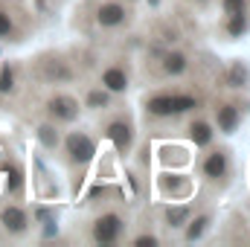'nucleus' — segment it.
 <instances>
[{
	"mask_svg": "<svg viewBox=\"0 0 250 247\" xmlns=\"http://www.w3.org/2000/svg\"><path fill=\"white\" fill-rule=\"evenodd\" d=\"M99 131H102V137L111 140V145L117 148L120 157H128V154H131L134 140H137V128H134V120H131L128 111H114V114H108V117L99 123Z\"/></svg>",
	"mask_w": 250,
	"mask_h": 247,
	"instance_id": "1",
	"label": "nucleus"
},
{
	"mask_svg": "<svg viewBox=\"0 0 250 247\" xmlns=\"http://www.w3.org/2000/svg\"><path fill=\"white\" fill-rule=\"evenodd\" d=\"M59 151L64 154V163H67L70 169H84V166L96 157V140H93V134L76 128V131H67L62 137Z\"/></svg>",
	"mask_w": 250,
	"mask_h": 247,
	"instance_id": "2",
	"label": "nucleus"
},
{
	"mask_svg": "<svg viewBox=\"0 0 250 247\" xmlns=\"http://www.w3.org/2000/svg\"><path fill=\"white\" fill-rule=\"evenodd\" d=\"M125 230H128V221L123 212L105 209L90 221V242L93 245H117V242H123Z\"/></svg>",
	"mask_w": 250,
	"mask_h": 247,
	"instance_id": "3",
	"label": "nucleus"
},
{
	"mask_svg": "<svg viewBox=\"0 0 250 247\" xmlns=\"http://www.w3.org/2000/svg\"><path fill=\"white\" fill-rule=\"evenodd\" d=\"M35 76L44 84H70V82H76V67L62 53H44L35 62Z\"/></svg>",
	"mask_w": 250,
	"mask_h": 247,
	"instance_id": "4",
	"label": "nucleus"
},
{
	"mask_svg": "<svg viewBox=\"0 0 250 247\" xmlns=\"http://www.w3.org/2000/svg\"><path fill=\"white\" fill-rule=\"evenodd\" d=\"M198 169H201V178L207 181V184L212 186H224L230 181V175H233V160H230V151L227 148H209L207 145V151H204V157H201V163H198Z\"/></svg>",
	"mask_w": 250,
	"mask_h": 247,
	"instance_id": "5",
	"label": "nucleus"
},
{
	"mask_svg": "<svg viewBox=\"0 0 250 247\" xmlns=\"http://www.w3.org/2000/svg\"><path fill=\"white\" fill-rule=\"evenodd\" d=\"M93 21L99 29H123L134 21L131 3L123 0H96L93 3Z\"/></svg>",
	"mask_w": 250,
	"mask_h": 247,
	"instance_id": "6",
	"label": "nucleus"
},
{
	"mask_svg": "<svg viewBox=\"0 0 250 247\" xmlns=\"http://www.w3.org/2000/svg\"><path fill=\"white\" fill-rule=\"evenodd\" d=\"M44 114H47L50 123L70 125V123L79 120V114H82V102H79L73 93H67V90H56V93L47 96V102H44Z\"/></svg>",
	"mask_w": 250,
	"mask_h": 247,
	"instance_id": "7",
	"label": "nucleus"
},
{
	"mask_svg": "<svg viewBox=\"0 0 250 247\" xmlns=\"http://www.w3.org/2000/svg\"><path fill=\"white\" fill-rule=\"evenodd\" d=\"M26 12L18 0H0V41H21L26 32Z\"/></svg>",
	"mask_w": 250,
	"mask_h": 247,
	"instance_id": "8",
	"label": "nucleus"
},
{
	"mask_svg": "<svg viewBox=\"0 0 250 247\" xmlns=\"http://www.w3.org/2000/svg\"><path fill=\"white\" fill-rule=\"evenodd\" d=\"M0 230L12 239H23L29 230H32V218L26 212V206L15 204V201H6L0 206Z\"/></svg>",
	"mask_w": 250,
	"mask_h": 247,
	"instance_id": "9",
	"label": "nucleus"
},
{
	"mask_svg": "<svg viewBox=\"0 0 250 247\" xmlns=\"http://www.w3.org/2000/svg\"><path fill=\"white\" fill-rule=\"evenodd\" d=\"M242 105L236 102V99H215V105H212V125H215V131H221V134H236L239 131V125H242Z\"/></svg>",
	"mask_w": 250,
	"mask_h": 247,
	"instance_id": "10",
	"label": "nucleus"
},
{
	"mask_svg": "<svg viewBox=\"0 0 250 247\" xmlns=\"http://www.w3.org/2000/svg\"><path fill=\"white\" fill-rule=\"evenodd\" d=\"M143 114L151 123H166L175 120V93L172 90H157L143 99Z\"/></svg>",
	"mask_w": 250,
	"mask_h": 247,
	"instance_id": "11",
	"label": "nucleus"
},
{
	"mask_svg": "<svg viewBox=\"0 0 250 247\" xmlns=\"http://www.w3.org/2000/svg\"><path fill=\"white\" fill-rule=\"evenodd\" d=\"M96 84L99 87H105L108 93H114V96H125L128 93V87H131V76H128V70H125V64H105L102 70H99V76H96Z\"/></svg>",
	"mask_w": 250,
	"mask_h": 247,
	"instance_id": "12",
	"label": "nucleus"
},
{
	"mask_svg": "<svg viewBox=\"0 0 250 247\" xmlns=\"http://www.w3.org/2000/svg\"><path fill=\"white\" fill-rule=\"evenodd\" d=\"M157 189H160V195L163 198H169V201H187L189 195H192V178L189 175H160V181H157Z\"/></svg>",
	"mask_w": 250,
	"mask_h": 247,
	"instance_id": "13",
	"label": "nucleus"
},
{
	"mask_svg": "<svg viewBox=\"0 0 250 247\" xmlns=\"http://www.w3.org/2000/svg\"><path fill=\"white\" fill-rule=\"evenodd\" d=\"M187 137L195 148H207V145H212V140H215V125L209 123L207 117H198V111H195V117H192L189 125H187Z\"/></svg>",
	"mask_w": 250,
	"mask_h": 247,
	"instance_id": "14",
	"label": "nucleus"
},
{
	"mask_svg": "<svg viewBox=\"0 0 250 247\" xmlns=\"http://www.w3.org/2000/svg\"><path fill=\"white\" fill-rule=\"evenodd\" d=\"M189 70V56L184 50H166L160 56V76L163 79H178Z\"/></svg>",
	"mask_w": 250,
	"mask_h": 247,
	"instance_id": "15",
	"label": "nucleus"
},
{
	"mask_svg": "<svg viewBox=\"0 0 250 247\" xmlns=\"http://www.w3.org/2000/svg\"><path fill=\"white\" fill-rule=\"evenodd\" d=\"M212 227V209L204 212H192L189 221L184 224V242H201L207 236V230Z\"/></svg>",
	"mask_w": 250,
	"mask_h": 247,
	"instance_id": "16",
	"label": "nucleus"
},
{
	"mask_svg": "<svg viewBox=\"0 0 250 247\" xmlns=\"http://www.w3.org/2000/svg\"><path fill=\"white\" fill-rule=\"evenodd\" d=\"M114 93H108L105 87H99V84H93V87H87L84 90V99H82V108H87V111H96V114H105V111H111L114 108Z\"/></svg>",
	"mask_w": 250,
	"mask_h": 247,
	"instance_id": "17",
	"label": "nucleus"
},
{
	"mask_svg": "<svg viewBox=\"0 0 250 247\" xmlns=\"http://www.w3.org/2000/svg\"><path fill=\"white\" fill-rule=\"evenodd\" d=\"M23 189H26V169L21 160L12 157L6 166V192H9V198H21Z\"/></svg>",
	"mask_w": 250,
	"mask_h": 247,
	"instance_id": "18",
	"label": "nucleus"
},
{
	"mask_svg": "<svg viewBox=\"0 0 250 247\" xmlns=\"http://www.w3.org/2000/svg\"><path fill=\"white\" fill-rule=\"evenodd\" d=\"M195 212V206L192 204H169L166 209H163V224L169 227V230H184V224L189 221V215Z\"/></svg>",
	"mask_w": 250,
	"mask_h": 247,
	"instance_id": "19",
	"label": "nucleus"
},
{
	"mask_svg": "<svg viewBox=\"0 0 250 247\" xmlns=\"http://www.w3.org/2000/svg\"><path fill=\"white\" fill-rule=\"evenodd\" d=\"M250 29V15H224L221 21V32L227 41H239L242 35H248Z\"/></svg>",
	"mask_w": 250,
	"mask_h": 247,
	"instance_id": "20",
	"label": "nucleus"
},
{
	"mask_svg": "<svg viewBox=\"0 0 250 247\" xmlns=\"http://www.w3.org/2000/svg\"><path fill=\"white\" fill-rule=\"evenodd\" d=\"M35 137H38V143L47 148V151H59V145H62V125H56V123H41L38 128H35Z\"/></svg>",
	"mask_w": 250,
	"mask_h": 247,
	"instance_id": "21",
	"label": "nucleus"
},
{
	"mask_svg": "<svg viewBox=\"0 0 250 247\" xmlns=\"http://www.w3.org/2000/svg\"><path fill=\"white\" fill-rule=\"evenodd\" d=\"M172 93H175V120L178 117H189V114H195L201 108L198 93H192V90H172Z\"/></svg>",
	"mask_w": 250,
	"mask_h": 247,
	"instance_id": "22",
	"label": "nucleus"
},
{
	"mask_svg": "<svg viewBox=\"0 0 250 247\" xmlns=\"http://www.w3.org/2000/svg\"><path fill=\"white\" fill-rule=\"evenodd\" d=\"M18 76H21V67L15 62L0 64V96H12L18 90Z\"/></svg>",
	"mask_w": 250,
	"mask_h": 247,
	"instance_id": "23",
	"label": "nucleus"
},
{
	"mask_svg": "<svg viewBox=\"0 0 250 247\" xmlns=\"http://www.w3.org/2000/svg\"><path fill=\"white\" fill-rule=\"evenodd\" d=\"M248 79H250V73H248V67L242 62H233L230 64V73H227V84L230 87H245L248 84Z\"/></svg>",
	"mask_w": 250,
	"mask_h": 247,
	"instance_id": "24",
	"label": "nucleus"
},
{
	"mask_svg": "<svg viewBox=\"0 0 250 247\" xmlns=\"http://www.w3.org/2000/svg\"><path fill=\"white\" fill-rule=\"evenodd\" d=\"M221 15H250V0H218Z\"/></svg>",
	"mask_w": 250,
	"mask_h": 247,
	"instance_id": "25",
	"label": "nucleus"
},
{
	"mask_svg": "<svg viewBox=\"0 0 250 247\" xmlns=\"http://www.w3.org/2000/svg\"><path fill=\"white\" fill-rule=\"evenodd\" d=\"M131 245L134 247H154V245H160V239H157L154 233H140V236L131 239Z\"/></svg>",
	"mask_w": 250,
	"mask_h": 247,
	"instance_id": "26",
	"label": "nucleus"
},
{
	"mask_svg": "<svg viewBox=\"0 0 250 247\" xmlns=\"http://www.w3.org/2000/svg\"><path fill=\"white\" fill-rule=\"evenodd\" d=\"M189 3H192V6H195V9H207V6H209V3H212V0H189Z\"/></svg>",
	"mask_w": 250,
	"mask_h": 247,
	"instance_id": "27",
	"label": "nucleus"
},
{
	"mask_svg": "<svg viewBox=\"0 0 250 247\" xmlns=\"http://www.w3.org/2000/svg\"><path fill=\"white\" fill-rule=\"evenodd\" d=\"M123 3H131V6H134V3H137V0H123Z\"/></svg>",
	"mask_w": 250,
	"mask_h": 247,
	"instance_id": "28",
	"label": "nucleus"
}]
</instances>
